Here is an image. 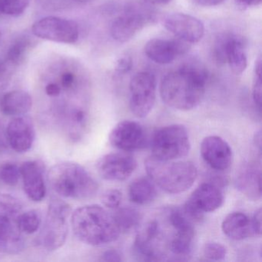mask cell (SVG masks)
Instances as JSON below:
<instances>
[{
	"label": "cell",
	"mask_w": 262,
	"mask_h": 262,
	"mask_svg": "<svg viewBox=\"0 0 262 262\" xmlns=\"http://www.w3.org/2000/svg\"><path fill=\"white\" fill-rule=\"evenodd\" d=\"M157 81L150 72L135 75L129 84V108L136 117H146L154 107L156 99Z\"/></svg>",
	"instance_id": "obj_8"
},
{
	"label": "cell",
	"mask_w": 262,
	"mask_h": 262,
	"mask_svg": "<svg viewBox=\"0 0 262 262\" xmlns=\"http://www.w3.org/2000/svg\"><path fill=\"white\" fill-rule=\"evenodd\" d=\"M108 139L113 147L125 151L141 149L145 146L147 142L143 127L130 120L122 121L115 125Z\"/></svg>",
	"instance_id": "obj_12"
},
{
	"label": "cell",
	"mask_w": 262,
	"mask_h": 262,
	"mask_svg": "<svg viewBox=\"0 0 262 262\" xmlns=\"http://www.w3.org/2000/svg\"><path fill=\"white\" fill-rule=\"evenodd\" d=\"M236 188L248 199L257 201L261 198V167L260 163L242 164L235 177Z\"/></svg>",
	"instance_id": "obj_20"
},
{
	"label": "cell",
	"mask_w": 262,
	"mask_h": 262,
	"mask_svg": "<svg viewBox=\"0 0 262 262\" xmlns=\"http://www.w3.org/2000/svg\"><path fill=\"white\" fill-rule=\"evenodd\" d=\"M145 1L153 5H165L171 3L172 0H145Z\"/></svg>",
	"instance_id": "obj_43"
},
{
	"label": "cell",
	"mask_w": 262,
	"mask_h": 262,
	"mask_svg": "<svg viewBox=\"0 0 262 262\" xmlns=\"http://www.w3.org/2000/svg\"><path fill=\"white\" fill-rule=\"evenodd\" d=\"M20 178V167L16 164L8 162L0 166V181L5 185L15 186Z\"/></svg>",
	"instance_id": "obj_30"
},
{
	"label": "cell",
	"mask_w": 262,
	"mask_h": 262,
	"mask_svg": "<svg viewBox=\"0 0 262 262\" xmlns=\"http://www.w3.org/2000/svg\"><path fill=\"white\" fill-rule=\"evenodd\" d=\"M194 1L202 7H211L219 5L225 0H194Z\"/></svg>",
	"instance_id": "obj_41"
},
{
	"label": "cell",
	"mask_w": 262,
	"mask_h": 262,
	"mask_svg": "<svg viewBox=\"0 0 262 262\" xmlns=\"http://www.w3.org/2000/svg\"><path fill=\"white\" fill-rule=\"evenodd\" d=\"M71 224L78 239L92 246L112 243L120 235V229L113 214L99 205L77 208L71 214Z\"/></svg>",
	"instance_id": "obj_2"
},
{
	"label": "cell",
	"mask_w": 262,
	"mask_h": 262,
	"mask_svg": "<svg viewBox=\"0 0 262 262\" xmlns=\"http://www.w3.org/2000/svg\"><path fill=\"white\" fill-rule=\"evenodd\" d=\"M102 202L106 208L116 209L122 203V194L119 190L110 189L105 191L102 195Z\"/></svg>",
	"instance_id": "obj_33"
},
{
	"label": "cell",
	"mask_w": 262,
	"mask_h": 262,
	"mask_svg": "<svg viewBox=\"0 0 262 262\" xmlns=\"http://www.w3.org/2000/svg\"><path fill=\"white\" fill-rule=\"evenodd\" d=\"M44 171L43 163L39 160L28 161L20 166L24 191L33 202H40L47 194Z\"/></svg>",
	"instance_id": "obj_19"
},
{
	"label": "cell",
	"mask_w": 262,
	"mask_h": 262,
	"mask_svg": "<svg viewBox=\"0 0 262 262\" xmlns=\"http://www.w3.org/2000/svg\"><path fill=\"white\" fill-rule=\"evenodd\" d=\"M208 80V72L195 61L182 65L168 73L160 85L162 101L171 108L188 111L202 102Z\"/></svg>",
	"instance_id": "obj_1"
},
{
	"label": "cell",
	"mask_w": 262,
	"mask_h": 262,
	"mask_svg": "<svg viewBox=\"0 0 262 262\" xmlns=\"http://www.w3.org/2000/svg\"><path fill=\"white\" fill-rule=\"evenodd\" d=\"M261 62L260 57H258V59L256 60L252 88L253 101L260 113L261 110L262 100Z\"/></svg>",
	"instance_id": "obj_31"
},
{
	"label": "cell",
	"mask_w": 262,
	"mask_h": 262,
	"mask_svg": "<svg viewBox=\"0 0 262 262\" xmlns=\"http://www.w3.org/2000/svg\"><path fill=\"white\" fill-rule=\"evenodd\" d=\"M215 54L219 60L226 61L233 73L241 75L248 66L243 41L237 36H225L217 43Z\"/></svg>",
	"instance_id": "obj_16"
},
{
	"label": "cell",
	"mask_w": 262,
	"mask_h": 262,
	"mask_svg": "<svg viewBox=\"0 0 262 262\" xmlns=\"http://www.w3.org/2000/svg\"><path fill=\"white\" fill-rule=\"evenodd\" d=\"M8 140H7V133L4 125L0 122V155L4 153L8 148Z\"/></svg>",
	"instance_id": "obj_39"
},
{
	"label": "cell",
	"mask_w": 262,
	"mask_h": 262,
	"mask_svg": "<svg viewBox=\"0 0 262 262\" xmlns=\"http://www.w3.org/2000/svg\"><path fill=\"white\" fill-rule=\"evenodd\" d=\"M191 148L189 136L183 125H170L157 130L151 139L153 156L162 160L182 159Z\"/></svg>",
	"instance_id": "obj_7"
},
{
	"label": "cell",
	"mask_w": 262,
	"mask_h": 262,
	"mask_svg": "<svg viewBox=\"0 0 262 262\" xmlns=\"http://www.w3.org/2000/svg\"><path fill=\"white\" fill-rule=\"evenodd\" d=\"M204 256L208 260H221L225 258L227 249L222 244L217 242H208L203 248Z\"/></svg>",
	"instance_id": "obj_32"
},
{
	"label": "cell",
	"mask_w": 262,
	"mask_h": 262,
	"mask_svg": "<svg viewBox=\"0 0 262 262\" xmlns=\"http://www.w3.org/2000/svg\"><path fill=\"white\" fill-rule=\"evenodd\" d=\"M176 231V235L170 243V250L178 257H187L191 254L194 246V228Z\"/></svg>",
	"instance_id": "obj_25"
},
{
	"label": "cell",
	"mask_w": 262,
	"mask_h": 262,
	"mask_svg": "<svg viewBox=\"0 0 262 262\" xmlns=\"http://www.w3.org/2000/svg\"><path fill=\"white\" fill-rule=\"evenodd\" d=\"M9 145L16 152L29 151L36 139V130L33 119L29 116H16L9 122L7 128Z\"/></svg>",
	"instance_id": "obj_15"
},
{
	"label": "cell",
	"mask_w": 262,
	"mask_h": 262,
	"mask_svg": "<svg viewBox=\"0 0 262 262\" xmlns=\"http://www.w3.org/2000/svg\"><path fill=\"white\" fill-rule=\"evenodd\" d=\"M201 155L205 162L216 171H225L232 163V150L222 138L210 136L202 140Z\"/></svg>",
	"instance_id": "obj_14"
},
{
	"label": "cell",
	"mask_w": 262,
	"mask_h": 262,
	"mask_svg": "<svg viewBox=\"0 0 262 262\" xmlns=\"http://www.w3.org/2000/svg\"><path fill=\"white\" fill-rule=\"evenodd\" d=\"M2 64L3 62H1V61H0V68H1V66H2Z\"/></svg>",
	"instance_id": "obj_45"
},
{
	"label": "cell",
	"mask_w": 262,
	"mask_h": 262,
	"mask_svg": "<svg viewBox=\"0 0 262 262\" xmlns=\"http://www.w3.org/2000/svg\"><path fill=\"white\" fill-rule=\"evenodd\" d=\"M76 85V76L73 73L67 72L61 76L60 87L62 90L70 91L75 88Z\"/></svg>",
	"instance_id": "obj_34"
},
{
	"label": "cell",
	"mask_w": 262,
	"mask_h": 262,
	"mask_svg": "<svg viewBox=\"0 0 262 262\" xmlns=\"http://www.w3.org/2000/svg\"><path fill=\"white\" fill-rule=\"evenodd\" d=\"M31 46V40L27 36H20L10 46L7 55V62L10 66L19 65L25 57Z\"/></svg>",
	"instance_id": "obj_27"
},
{
	"label": "cell",
	"mask_w": 262,
	"mask_h": 262,
	"mask_svg": "<svg viewBox=\"0 0 262 262\" xmlns=\"http://www.w3.org/2000/svg\"><path fill=\"white\" fill-rule=\"evenodd\" d=\"M71 214V207L67 202L59 198L50 200L45 222L38 237L42 248L54 251L63 246L68 236V220Z\"/></svg>",
	"instance_id": "obj_6"
},
{
	"label": "cell",
	"mask_w": 262,
	"mask_h": 262,
	"mask_svg": "<svg viewBox=\"0 0 262 262\" xmlns=\"http://www.w3.org/2000/svg\"><path fill=\"white\" fill-rule=\"evenodd\" d=\"M45 93L49 97L58 98L62 93V89L59 84L50 82L46 85Z\"/></svg>",
	"instance_id": "obj_37"
},
{
	"label": "cell",
	"mask_w": 262,
	"mask_h": 262,
	"mask_svg": "<svg viewBox=\"0 0 262 262\" xmlns=\"http://www.w3.org/2000/svg\"><path fill=\"white\" fill-rule=\"evenodd\" d=\"M42 223V214L33 209L23 212L19 217V228L24 234H31L39 229Z\"/></svg>",
	"instance_id": "obj_28"
},
{
	"label": "cell",
	"mask_w": 262,
	"mask_h": 262,
	"mask_svg": "<svg viewBox=\"0 0 262 262\" xmlns=\"http://www.w3.org/2000/svg\"><path fill=\"white\" fill-rule=\"evenodd\" d=\"M48 182L59 195L78 200L91 199L99 190L94 178L83 166L75 162L53 165L49 171Z\"/></svg>",
	"instance_id": "obj_3"
},
{
	"label": "cell",
	"mask_w": 262,
	"mask_h": 262,
	"mask_svg": "<svg viewBox=\"0 0 262 262\" xmlns=\"http://www.w3.org/2000/svg\"><path fill=\"white\" fill-rule=\"evenodd\" d=\"M23 212L19 199L0 192V252L16 254L25 248L24 233L19 228V217Z\"/></svg>",
	"instance_id": "obj_5"
},
{
	"label": "cell",
	"mask_w": 262,
	"mask_h": 262,
	"mask_svg": "<svg viewBox=\"0 0 262 262\" xmlns=\"http://www.w3.org/2000/svg\"><path fill=\"white\" fill-rule=\"evenodd\" d=\"M116 223L122 231H128L136 228L140 223L142 215L136 208L124 207L118 210L114 214Z\"/></svg>",
	"instance_id": "obj_26"
},
{
	"label": "cell",
	"mask_w": 262,
	"mask_h": 262,
	"mask_svg": "<svg viewBox=\"0 0 262 262\" xmlns=\"http://www.w3.org/2000/svg\"><path fill=\"white\" fill-rule=\"evenodd\" d=\"M150 19L149 15L142 10H130L113 21L110 29L112 36L117 42H128L145 27Z\"/></svg>",
	"instance_id": "obj_17"
},
{
	"label": "cell",
	"mask_w": 262,
	"mask_h": 262,
	"mask_svg": "<svg viewBox=\"0 0 262 262\" xmlns=\"http://www.w3.org/2000/svg\"><path fill=\"white\" fill-rule=\"evenodd\" d=\"M32 31L36 37L60 43H76L79 36V27L76 22L56 16L36 21Z\"/></svg>",
	"instance_id": "obj_10"
},
{
	"label": "cell",
	"mask_w": 262,
	"mask_h": 262,
	"mask_svg": "<svg viewBox=\"0 0 262 262\" xmlns=\"http://www.w3.org/2000/svg\"><path fill=\"white\" fill-rule=\"evenodd\" d=\"M128 196L133 203L148 205L157 197L156 184L147 178L136 179L128 187Z\"/></svg>",
	"instance_id": "obj_24"
},
{
	"label": "cell",
	"mask_w": 262,
	"mask_h": 262,
	"mask_svg": "<svg viewBox=\"0 0 262 262\" xmlns=\"http://www.w3.org/2000/svg\"><path fill=\"white\" fill-rule=\"evenodd\" d=\"M32 106L31 96L23 90L9 92L0 98V111L6 116H24L30 111Z\"/></svg>",
	"instance_id": "obj_22"
},
{
	"label": "cell",
	"mask_w": 262,
	"mask_h": 262,
	"mask_svg": "<svg viewBox=\"0 0 262 262\" xmlns=\"http://www.w3.org/2000/svg\"><path fill=\"white\" fill-rule=\"evenodd\" d=\"M224 234L234 241H242L252 235L251 219L242 212H231L224 219L222 224Z\"/></svg>",
	"instance_id": "obj_23"
},
{
	"label": "cell",
	"mask_w": 262,
	"mask_h": 262,
	"mask_svg": "<svg viewBox=\"0 0 262 262\" xmlns=\"http://www.w3.org/2000/svg\"><path fill=\"white\" fill-rule=\"evenodd\" d=\"M163 25L168 31L187 43L199 42L205 34L202 21L185 13L168 15L163 19Z\"/></svg>",
	"instance_id": "obj_13"
},
{
	"label": "cell",
	"mask_w": 262,
	"mask_h": 262,
	"mask_svg": "<svg viewBox=\"0 0 262 262\" xmlns=\"http://www.w3.org/2000/svg\"><path fill=\"white\" fill-rule=\"evenodd\" d=\"M223 202V192L219 185L205 182L191 193L182 208L193 222H199L202 220L205 213L216 211Z\"/></svg>",
	"instance_id": "obj_9"
},
{
	"label": "cell",
	"mask_w": 262,
	"mask_h": 262,
	"mask_svg": "<svg viewBox=\"0 0 262 262\" xmlns=\"http://www.w3.org/2000/svg\"><path fill=\"white\" fill-rule=\"evenodd\" d=\"M161 237V228L156 221L148 222L138 233L135 241L136 252L150 260H160L162 252L157 248V242Z\"/></svg>",
	"instance_id": "obj_21"
},
{
	"label": "cell",
	"mask_w": 262,
	"mask_h": 262,
	"mask_svg": "<svg viewBox=\"0 0 262 262\" xmlns=\"http://www.w3.org/2000/svg\"><path fill=\"white\" fill-rule=\"evenodd\" d=\"M145 167L149 179L169 194L189 189L198 176L195 165L190 161L162 160L152 156L145 160Z\"/></svg>",
	"instance_id": "obj_4"
},
{
	"label": "cell",
	"mask_w": 262,
	"mask_h": 262,
	"mask_svg": "<svg viewBox=\"0 0 262 262\" xmlns=\"http://www.w3.org/2000/svg\"><path fill=\"white\" fill-rule=\"evenodd\" d=\"M137 167L136 159L124 152L105 155L96 164L99 176L110 182H123L134 173Z\"/></svg>",
	"instance_id": "obj_11"
},
{
	"label": "cell",
	"mask_w": 262,
	"mask_h": 262,
	"mask_svg": "<svg viewBox=\"0 0 262 262\" xmlns=\"http://www.w3.org/2000/svg\"><path fill=\"white\" fill-rule=\"evenodd\" d=\"M73 1H76V2L78 3H87L90 2L92 0H73Z\"/></svg>",
	"instance_id": "obj_44"
},
{
	"label": "cell",
	"mask_w": 262,
	"mask_h": 262,
	"mask_svg": "<svg viewBox=\"0 0 262 262\" xmlns=\"http://www.w3.org/2000/svg\"><path fill=\"white\" fill-rule=\"evenodd\" d=\"M1 36H2V34H1V32H0V38H1Z\"/></svg>",
	"instance_id": "obj_46"
},
{
	"label": "cell",
	"mask_w": 262,
	"mask_h": 262,
	"mask_svg": "<svg viewBox=\"0 0 262 262\" xmlns=\"http://www.w3.org/2000/svg\"><path fill=\"white\" fill-rule=\"evenodd\" d=\"M30 0H0V13L11 16H19L24 13Z\"/></svg>",
	"instance_id": "obj_29"
},
{
	"label": "cell",
	"mask_w": 262,
	"mask_h": 262,
	"mask_svg": "<svg viewBox=\"0 0 262 262\" xmlns=\"http://www.w3.org/2000/svg\"><path fill=\"white\" fill-rule=\"evenodd\" d=\"M133 68V60L129 56H122L118 60L116 67V73L118 75L128 73Z\"/></svg>",
	"instance_id": "obj_35"
},
{
	"label": "cell",
	"mask_w": 262,
	"mask_h": 262,
	"mask_svg": "<svg viewBox=\"0 0 262 262\" xmlns=\"http://www.w3.org/2000/svg\"><path fill=\"white\" fill-rule=\"evenodd\" d=\"M187 42L178 39H150L145 47V53L148 59L160 65H166L174 62L178 56L188 51Z\"/></svg>",
	"instance_id": "obj_18"
},
{
	"label": "cell",
	"mask_w": 262,
	"mask_h": 262,
	"mask_svg": "<svg viewBox=\"0 0 262 262\" xmlns=\"http://www.w3.org/2000/svg\"><path fill=\"white\" fill-rule=\"evenodd\" d=\"M254 145L258 149L259 152H261V132L259 131L256 133L254 139Z\"/></svg>",
	"instance_id": "obj_42"
},
{
	"label": "cell",
	"mask_w": 262,
	"mask_h": 262,
	"mask_svg": "<svg viewBox=\"0 0 262 262\" xmlns=\"http://www.w3.org/2000/svg\"><path fill=\"white\" fill-rule=\"evenodd\" d=\"M261 2L262 0H235L237 7L242 9L257 7Z\"/></svg>",
	"instance_id": "obj_40"
},
{
	"label": "cell",
	"mask_w": 262,
	"mask_h": 262,
	"mask_svg": "<svg viewBox=\"0 0 262 262\" xmlns=\"http://www.w3.org/2000/svg\"><path fill=\"white\" fill-rule=\"evenodd\" d=\"M121 254L116 250H108L105 251L102 256V260L103 261H122Z\"/></svg>",
	"instance_id": "obj_38"
},
{
	"label": "cell",
	"mask_w": 262,
	"mask_h": 262,
	"mask_svg": "<svg viewBox=\"0 0 262 262\" xmlns=\"http://www.w3.org/2000/svg\"><path fill=\"white\" fill-rule=\"evenodd\" d=\"M251 223L253 234L260 236L261 234V208H258L254 212L252 219H251Z\"/></svg>",
	"instance_id": "obj_36"
}]
</instances>
